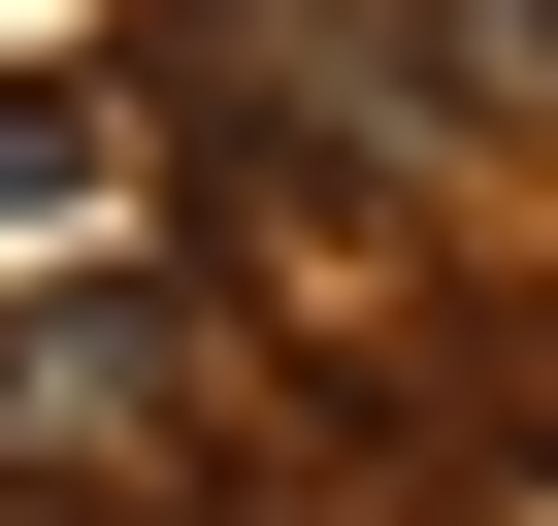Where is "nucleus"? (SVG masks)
Segmentation results:
<instances>
[{
  "instance_id": "obj_1",
  "label": "nucleus",
  "mask_w": 558,
  "mask_h": 526,
  "mask_svg": "<svg viewBox=\"0 0 558 526\" xmlns=\"http://www.w3.org/2000/svg\"><path fill=\"white\" fill-rule=\"evenodd\" d=\"M230 428V362L165 330V263H34V297H0V461H66V493H165Z\"/></svg>"
},
{
  "instance_id": "obj_2",
  "label": "nucleus",
  "mask_w": 558,
  "mask_h": 526,
  "mask_svg": "<svg viewBox=\"0 0 558 526\" xmlns=\"http://www.w3.org/2000/svg\"><path fill=\"white\" fill-rule=\"evenodd\" d=\"M66 198H132V67H34L0 99V230H66Z\"/></svg>"
}]
</instances>
